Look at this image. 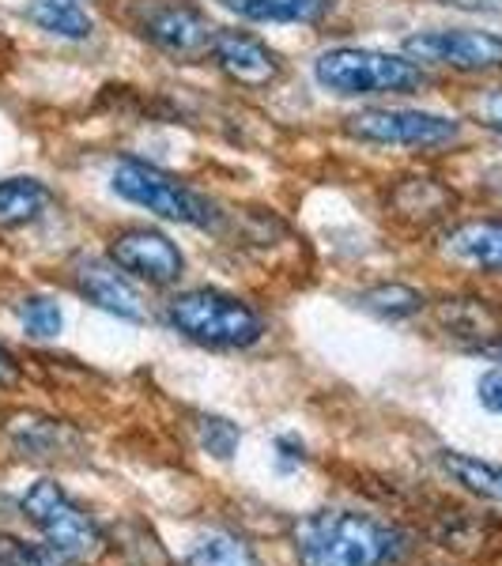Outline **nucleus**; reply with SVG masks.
Instances as JSON below:
<instances>
[{"instance_id":"21","label":"nucleus","mask_w":502,"mask_h":566,"mask_svg":"<svg viewBox=\"0 0 502 566\" xmlns=\"http://www.w3.org/2000/svg\"><path fill=\"white\" fill-rule=\"evenodd\" d=\"M20 322L27 333L39 336V340H53V336L61 333V325H65V314H61V306L53 303V298L31 295V298H23V306H20Z\"/></svg>"},{"instance_id":"27","label":"nucleus","mask_w":502,"mask_h":566,"mask_svg":"<svg viewBox=\"0 0 502 566\" xmlns=\"http://www.w3.org/2000/svg\"><path fill=\"white\" fill-rule=\"evenodd\" d=\"M446 4H458V8H477V12H499L502 0H446Z\"/></svg>"},{"instance_id":"18","label":"nucleus","mask_w":502,"mask_h":566,"mask_svg":"<svg viewBox=\"0 0 502 566\" xmlns=\"http://www.w3.org/2000/svg\"><path fill=\"white\" fill-rule=\"evenodd\" d=\"M186 566H261L253 547L231 533H208L189 547Z\"/></svg>"},{"instance_id":"1","label":"nucleus","mask_w":502,"mask_h":566,"mask_svg":"<svg viewBox=\"0 0 502 566\" xmlns=\"http://www.w3.org/2000/svg\"><path fill=\"white\" fill-rule=\"evenodd\" d=\"M397 536L374 517L352 510H317L295 525L299 566H381L394 555Z\"/></svg>"},{"instance_id":"25","label":"nucleus","mask_w":502,"mask_h":566,"mask_svg":"<svg viewBox=\"0 0 502 566\" xmlns=\"http://www.w3.org/2000/svg\"><path fill=\"white\" fill-rule=\"evenodd\" d=\"M477 392H480V405L488 408V412L502 416V367H495V370L483 374L480 386H477Z\"/></svg>"},{"instance_id":"16","label":"nucleus","mask_w":502,"mask_h":566,"mask_svg":"<svg viewBox=\"0 0 502 566\" xmlns=\"http://www.w3.org/2000/svg\"><path fill=\"white\" fill-rule=\"evenodd\" d=\"M23 15L39 27V31L57 34V39H72V42L87 39L91 27H95L84 8L72 4V0H31V4L23 8Z\"/></svg>"},{"instance_id":"4","label":"nucleus","mask_w":502,"mask_h":566,"mask_svg":"<svg viewBox=\"0 0 502 566\" xmlns=\"http://www.w3.org/2000/svg\"><path fill=\"white\" fill-rule=\"evenodd\" d=\"M117 197H125L136 208H148L151 216L170 219V223H186V227H212L216 223V208L208 197H200L197 189H189L186 181H178L175 175L159 167H148L140 159H122L109 175Z\"/></svg>"},{"instance_id":"5","label":"nucleus","mask_w":502,"mask_h":566,"mask_svg":"<svg viewBox=\"0 0 502 566\" xmlns=\"http://www.w3.org/2000/svg\"><path fill=\"white\" fill-rule=\"evenodd\" d=\"M348 136L363 144H389V148H446L461 136V122L427 109H359L344 122Z\"/></svg>"},{"instance_id":"14","label":"nucleus","mask_w":502,"mask_h":566,"mask_svg":"<svg viewBox=\"0 0 502 566\" xmlns=\"http://www.w3.org/2000/svg\"><path fill=\"white\" fill-rule=\"evenodd\" d=\"M231 12L253 23H317L333 0H223Z\"/></svg>"},{"instance_id":"23","label":"nucleus","mask_w":502,"mask_h":566,"mask_svg":"<svg viewBox=\"0 0 502 566\" xmlns=\"http://www.w3.org/2000/svg\"><path fill=\"white\" fill-rule=\"evenodd\" d=\"M12 434H15V446L27 453L57 450V423H50V419H15Z\"/></svg>"},{"instance_id":"20","label":"nucleus","mask_w":502,"mask_h":566,"mask_svg":"<svg viewBox=\"0 0 502 566\" xmlns=\"http://www.w3.org/2000/svg\"><path fill=\"white\" fill-rule=\"evenodd\" d=\"M0 566H76V559L57 552L50 541L31 544V541H15V536H0Z\"/></svg>"},{"instance_id":"13","label":"nucleus","mask_w":502,"mask_h":566,"mask_svg":"<svg viewBox=\"0 0 502 566\" xmlns=\"http://www.w3.org/2000/svg\"><path fill=\"white\" fill-rule=\"evenodd\" d=\"M53 205L50 186L39 178H4L0 181V227H23Z\"/></svg>"},{"instance_id":"17","label":"nucleus","mask_w":502,"mask_h":566,"mask_svg":"<svg viewBox=\"0 0 502 566\" xmlns=\"http://www.w3.org/2000/svg\"><path fill=\"white\" fill-rule=\"evenodd\" d=\"M442 464L464 491H472V495H480L488 502H499V506H502V464L469 458V453H453V450L442 453Z\"/></svg>"},{"instance_id":"15","label":"nucleus","mask_w":502,"mask_h":566,"mask_svg":"<svg viewBox=\"0 0 502 566\" xmlns=\"http://www.w3.org/2000/svg\"><path fill=\"white\" fill-rule=\"evenodd\" d=\"M389 208L400 216L435 219L453 208V189H446L442 181H435V178H405L394 193H389Z\"/></svg>"},{"instance_id":"6","label":"nucleus","mask_w":502,"mask_h":566,"mask_svg":"<svg viewBox=\"0 0 502 566\" xmlns=\"http://www.w3.org/2000/svg\"><path fill=\"white\" fill-rule=\"evenodd\" d=\"M23 514L31 517V522L42 528L45 541L57 547V552H65L69 559L84 563L103 552V533H98L95 522H91L84 510H80L53 480H39L27 491Z\"/></svg>"},{"instance_id":"26","label":"nucleus","mask_w":502,"mask_h":566,"mask_svg":"<svg viewBox=\"0 0 502 566\" xmlns=\"http://www.w3.org/2000/svg\"><path fill=\"white\" fill-rule=\"evenodd\" d=\"M15 378H20V363H15L4 348H0V386H12Z\"/></svg>"},{"instance_id":"24","label":"nucleus","mask_w":502,"mask_h":566,"mask_svg":"<svg viewBox=\"0 0 502 566\" xmlns=\"http://www.w3.org/2000/svg\"><path fill=\"white\" fill-rule=\"evenodd\" d=\"M472 109H477V117L488 129H495L502 136V87H491V91H483V95H477Z\"/></svg>"},{"instance_id":"10","label":"nucleus","mask_w":502,"mask_h":566,"mask_svg":"<svg viewBox=\"0 0 502 566\" xmlns=\"http://www.w3.org/2000/svg\"><path fill=\"white\" fill-rule=\"evenodd\" d=\"M72 287L87 298L91 306L122 317V322H144V298L129 280L122 276L114 261L98 258H76L72 261Z\"/></svg>"},{"instance_id":"12","label":"nucleus","mask_w":502,"mask_h":566,"mask_svg":"<svg viewBox=\"0 0 502 566\" xmlns=\"http://www.w3.org/2000/svg\"><path fill=\"white\" fill-rule=\"evenodd\" d=\"M442 253L464 269L502 276V219H469L446 231Z\"/></svg>"},{"instance_id":"11","label":"nucleus","mask_w":502,"mask_h":566,"mask_svg":"<svg viewBox=\"0 0 502 566\" xmlns=\"http://www.w3.org/2000/svg\"><path fill=\"white\" fill-rule=\"evenodd\" d=\"M144 34L167 53H181V57H197V53H212L216 27L208 15L194 4H155L144 15Z\"/></svg>"},{"instance_id":"19","label":"nucleus","mask_w":502,"mask_h":566,"mask_svg":"<svg viewBox=\"0 0 502 566\" xmlns=\"http://www.w3.org/2000/svg\"><path fill=\"white\" fill-rule=\"evenodd\" d=\"M359 306L370 310V314H378V317L397 322V317L419 314V310H423V295H419L416 287H405V283H378V287L363 291Z\"/></svg>"},{"instance_id":"3","label":"nucleus","mask_w":502,"mask_h":566,"mask_svg":"<svg viewBox=\"0 0 502 566\" xmlns=\"http://www.w3.org/2000/svg\"><path fill=\"white\" fill-rule=\"evenodd\" d=\"M314 76L325 91L344 98L412 95V91L427 84L423 65H416L412 57H397V53L381 50H355V45L325 50L314 61Z\"/></svg>"},{"instance_id":"22","label":"nucleus","mask_w":502,"mask_h":566,"mask_svg":"<svg viewBox=\"0 0 502 566\" xmlns=\"http://www.w3.org/2000/svg\"><path fill=\"white\" fill-rule=\"evenodd\" d=\"M239 442H242V434H239V427H234L231 419H223V416H205V419H200V446H205L212 458H219V461L234 458Z\"/></svg>"},{"instance_id":"2","label":"nucleus","mask_w":502,"mask_h":566,"mask_svg":"<svg viewBox=\"0 0 502 566\" xmlns=\"http://www.w3.org/2000/svg\"><path fill=\"white\" fill-rule=\"evenodd\" d=\"M167 325L205 348H250L264 336V322L253 306L216 287L181 291L167 303Z\"/></svg>"},{"instance_id":"7","label":"nucleus","mask_w":502,"mask_h":566,"mask_svg":"<svg viewBox=\"0 0 502 566\" xmlns=\"http://www.w3.org/2000/svg\"><path fill=\"white\" fill-rule=\"evenodd\" d=\"M405 57L416 65L491 72L502 69V39L488 31H419L405 39Z\"/></svg>"},{"instance_id":"9","label":"nucleus","mask_w":502,"mask_h":566,"mask_svg":"<svg viewBox=\"0 0 502 566\" xmlns=\"http://www.w3.org/2000/svg\"><path fill=\"white\" fill-rule=\"evenodd\" d=\"M212 57L216 65L242 87H269L280 80L284 61L269 42H261L258 34L239 31V27H216L212 39Z\"/></svg>"},{"instance_id":"8","label":"nucleus","mask_w":502,"mask_h":566,"mask_svg":"<svg viewBox=\"0 0 502 566\" xmlns=\"http://www.w3.org/2000/svg\"><path fill=\"white\" fill-rule=\"evenodd\" d=\"M109 261L136 280L155 283V287L175 283L181 269H186V258H181L178 245L163 231H151V227H125V231H117L109 239Z\"/></svg>"}]
</instances>
